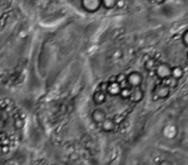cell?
Segmentation results:
<instances>
[{"label": "cell", "mask_w": 188, "mask_h": 165, "mask_svg": "<svg viewBox=\"0 0 188 165\" xmlns=\"http://www.w3.org/2000/svg\"><path fill=\"white\" fill-rule=\"evenodd\" d=\"M154 73L158 78L164 81L172 77V67L166 63H159L154 71Z\"/></svg>", "instance_id": "1"}, {"label": "cell", "mask_w": 188, "mask_h": 165, "mask_svg": "<svg viewBox=\"0 0 188 165\" xmlns=\"http://www.w3.org/2000/svg\"><path fill=\"white\" fill-rule=\"evenodd\" d=\"M82 9L89 13H95L102 6V0H82Z\"/></svg>", "instance_id": "2"}, {"label": "cell", "mask_w": 188, "mask_h": 165, "mask_svg": "<svg viewBox=\"0 0 188 165\" xmlns=\"http://www.w3.org/2000/svg\"><path fill=\"white\" fill-rule=\"evenodd\" d=\"M153 93L154 99H166L170 96L171 88L162 82L154 87Z\"/></svg>", "instance_id": "3"}, {"label": "cell", "mask_w": 188, "mask_h": 165, "mask_svg": "<svg viewBox=\"0 0 188 165\" xmlns=\"http://www.w3.org/2000/svg\"><path fill=\"white\" fill-rule=\"evenodd\" d=\"M143 82V76L138 71H132L127 76V82L130 88H138L141 87Z\"/></svg>", "instance_id": "4"}, {"label": "cell", "mask_w": 188, "mask_h": 165, "mask_svg": "<svg viewBox=\"0 0 188 165\" xmlns=\"http://www.w3.org/2000/svg\"><path fill=\"white\" fill-rule=\"evenodd\" d=\"M91 118H92L93 122H95V123L102 124V122L107 119V114L102 109H96L92 112Z\"/></svg>", "instance_id": "5"}, {"label": "cell", "mask_w": 188, "mask_h": 165, "mask_svg": "<svg viewBox=\"0 0 188 165\" xmlns=\"http://www.w3.org/2000/svg\"><path fill=\"white\" fill-rule=\"evenodd\" d=\"M122 86L117 82H108V86L107 89V93L111 97H117L121 95Z\"/></svg>", "instance_id": "6"}, {"label": "cell", "mask_w": 188, "mask_h": 165, "mask_svg": "<svg viewBox=\"0 0 188 165\" xmlns=\"http://www.w3.org/2000/svg\"><path fill=\"white\" fill-rule=\"evenodd\" d=\"M143 98H144V91L141 90V87L132 89V94L129 98L131 102L137 103V102H141Z\"/></svg>", "instance_id": "7"}, {"label": "cell", "mask_w": 188, "mask_h": 165, "mask_svg": "<svg viewBox=\"0 0 188 165\" xmlns=\"http://www.w3.org/2000/svg\"><path fill=\"white\" fill-rule=\"evenodd\" d=\"M101 129L104 132H113L116 129V122L111 118H107L104 122L101 124Z\"/></svg>", "instance_id": "8"}, {"label": "cell", "mask_w": 188, "mask_h": 165, "mask_svg": "<svg viewBox=\"0 0 188 165\" xmlns=\"http://www.w3.org/2000/svg\"><path fill=\"white\" fill-rule=\"evenodd\" d=\"M107 100V96L105 94V92H103L102 91H95L93 95V101L95 104H102L106 102Z\"/></svg>", "instance_id": "9"}, {"label": "cell", "mask_w": 188, "mask_h": 165, "mask_svg": "<svg viewBox=\"0 0 188 165\" xmlns=\"http://www.w3.org/2000/svg\"><path fill=\"white\" fill-rule=\"evenodd\" d=\"M185 71L184 69L181 66H174L172 67V78L176 79V80H180L184 77Z\"/></svg>", "instance_id": "10"}, {"label": "cell", "mask_w": 188, "mask_h": 165, "mask_svg": "<svg viewBox=\"0 0 188 165\" xmlns=\"http://www.w3.org/2000/svg\"><path fill=\"white\" fill-rule=\"evenodd\" d=\"M157 66H158L157 61L154 58H148L144 63V68L147 71H154L155 69L157 68Z\"/></svg>", "instance_id": "11"}, {"label": "cell", "mask_w": 188, "mask_h": 165, "mask_svg": "<svg viewBox=\"0 0 188 165\" xmlns=\"http://www.w3.org/2000/svg\"><path fill=\"white\" fill-rule=\"evenodd\" d=\"M117 1L116 0H102V7L106 10H112L116 7Z\"/></svg>", "instance_id": "12"}, {"label": "cell", "mask_w": 188, "mask_h": 165, "mask_svg": "<svg viewBox=\"0 0 188 165\" xmlns=\"http://www.w3.org/2000/svg\"><path fill=\"white\" fill-rule=\"evenodd\" d=\"M131 94H132V88H130V87H124V88H122V92H121L120 96L123 99H129L130 97H131Z\"/></svg>", "instance_id": "13"}, {"label": "cell", "mask_w": 188, "mask_h": 165, "mask_svg": "<svg viewBox=\"0 0 188 165\" xmlns=\"http://www.w3.org/2000/svg\"><path fill=\"white\" fill-rule=\"evenodd\" d=\"M24 126V121L22 118H16L14 120V127L17 130H22Z\"/></svg>", "instance_id": "14"}, {"label": "cell", "mask_w": 188, "mask_h": 165, "mask_svg": "<svg viewBox=\"0 0 188 165\" xmlns=\"http://www.w3.org/2000/svg\"><path fill=\"white\" fill-rule=\"evenodd\" d=\"M181 41L186 47H188V29L183 32L181 36Z\"/></svg>", "instance_id": "15"}, {"label": "cell", "mask_w": 188, "mask_h": 165, "mask_svg": "<svg viewBox=\"0 0 188 165\" xmlns=\"http://www.w3.org/2000/svg\"><path fill=\"white\" fill-rule=\"evenodd\" d=\"M168 80H169V82H167V83H165V84H166V85L170 87L171 89H173V88H175V87L178 85V80L172 78V77H171L170 78H168Z\"/></svg>", "instance_id": "16"}, {"label": "cell", "mask_w": 188, "mask_h": 165, "mask_svg": "<svg viewBox=\"0 0 188 165\" xmlns=\"http://www.w3.org/2000/svg\"><path fill=\"white\" fill-rule=\"evenodd\" d=\"M116 82H119L121 85L123 82H127V76L124 74H119L116 77Z\"/></svg>", "instance_id": "17"}, {"label": "cell", "mask_w": 188, "mask_h": 165, "mask_svg": "<svg viewBox=\"0 0 188 165\" xmlns=\"http://www.w3.org/2000/svg\"><path fill=\"white\" fill-rule=\"evenodd\" d=\"M158 165H173L170 161L168 160H161L160 163H158Z\"/></svg>", "instance_id": "18"}, {"label": "cell", "mask_w": 188, "mask_h": 165, "mask_svg": "<svg viewBox=\"0 0 188 165\" xmlns=\"http://www.w3.org/2000/svg\"><path fill=\"white\" fill-rule=\"evenodd\" d=\"M125 4V1H122V0H119L117 1V4H116V7L118 8H122Z\"/></svg>", "instance_id": "19"}, {"label": "cell", "mask_w": 188, "mask_h": 165, "mask_svg": "<svg viewBox=\"0 0 188 165\" xmlns=\"http://www.w3.org/2000/svg\"><path fill=\"white\" fill-rule=\"evenodd\" d=\"M10 150L8 145H3L2 146V151L3 153H8V151Z\"/></svg>", "instance_id": "20"}, {"label": "cell", "mask_w": 188, "mask_h": 165, "mask_svg": "<svg viewBox=\"0 0 188 165\" xmlns=\"http://www.w3.org/2000/svg\"><path fill=\"white\" fill-rule=\"evenodd\" d=\"M154 162H159V163H160V162H161V161H160V157H155V158H154Z\"/></svg>", "instance_id": "21"}, {"label": "cell", "mask_w": 188, "mask_h": 165, "mask_svg": "<svg viewBox=\"0 0 188 165\" xmlns=\"http://www.w3.org/2000/svg\"><path fill=\"white\" fill-rule=\"evenodd\" d=\"M186 58H187V60H188V51H187V54H186Z\"/></svg>", "instance_id": "22"}]
</instances>
